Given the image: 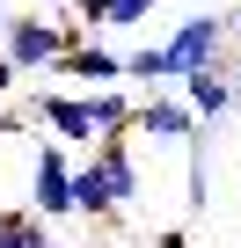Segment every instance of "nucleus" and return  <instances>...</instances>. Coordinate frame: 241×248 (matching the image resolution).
Wrapping results in <instances>:
<instances>
[{
	"label": "nucleus",
	"instance_id": "nucleus-7",
	"mask_svg": "<svg viewBox=\"0 0 241 248\" xmlns=\"http://www.w3.org/2000/svg\"><path fill=\"white\" fill-rule=\"evenodd\" d=\"M37 117L51 124V139H88V146H95V109H88L80 88H73V95H37Z\"/></svg>",
	"mask_w": 241,
	"mask_h": 248
},
{
	"label": "nucleus",
	"instance_id": "nucleus-2",
	"mask_svg": "<svg viewBox=\"0 0 241 248\" xmlns=\"http://www.w3.org/2000/svg\"><path fill=\"white\" fill-rule=\"evenodd\" d=\"M161 51H168V73H176V80H183V73H212V66L226 59V15H183Z\"/></svg>",
	"mask_w": 241,
	"mask_h": 248
},
{
	"label": "nucleus",
	"instance_id": "nucleus-3",
	"mask_svg": "<svg viewBox=\"0 0 241 248\" xmlns=\"http://www.w3.org/2000/svg\"><path fill=\"white\" fill-rule=\"evenodd\" d=\"M66 183H73V161H66L59 139H44V146L30 154V212H37V219H66V212H73V204H66Z\"/></svg>",
	"mask_w": 241,
	"mask_h": 248
},
{
	"label": "nucleus",
	"instance_id": "nucleus-1",
	"mask_svg": "<svg viewBox=\"0 0 241 248\" xmlns=\"http://www.w3.org/2000/svg\"><path fill=\"white\" fill-rule=\"evenodd\" d=\"M73 44H80V22H51V15H8L0 22V59L15 73H51Z\"/></svg>",
	"mask_w": 241,
	"mask_h": 248
},
{
	"label": "nucleus",
	"instance_id": "nucleus-10",
	"mask_svg": "<svg viewBox=\"0 0 241 248\" xmlns=\"http://www.w3.org/2000/svg\"><path fill=\"white\" fill-rule=\"evenodd\" d=\"M0 248H51V233L30 204H15V212H0Z\"/></svg>",
	"mask_w": 241,
	"mask_h": 248
},
{
	"label": "nucleus",
	"instance_id": "nucleus-13",
	"mask_svg": "<svg viewBox=\"0 0 241 248\" xmlns=\"http://www.w3.org/2000/svg\"><path fill=\"white\" fill-rule=\"evenodd\" d=\"M73 15H88V30H102V15H110V0H73Z\"/></svg>",
	"mask_w": 241,
	"mask_h": 248
},
{
	"label": "nucleus",
	"instance_id": "nucleus-16",
	"mask_svg": "<svg viewBox=\"0 0 241 248\" xmlns=\"http://www.w3.org/2000/svg\"><path fill=\"white\" fill-rule=\"evenodd\" d=\"M0 139H15V109H0Z\"/></svg>",
	"mask_w": 241,
	"mask_h": 248
},
{
	"label": "nucleus",
	"instance_id": "nucleus-14",
	"mask_svg": "<svg viewBox=\"0 0 241 248\" xmlns=\"http://www.w3.org/2000/svg\"><path fill=\"white\" fill-rule=\"evenodd\" d=\"M226 95H234V109H241V59H234V73H226Z\"/></svg>",
	"mask_w": 241,
	"mask_h": 248
},
{
	"label": "nucleus",
	"instance_id": "nucleus-9",
	"mask_svg": "<svg viewBox=\"0 0 241 248\" xmlns=\"http://www.w3.org/2000/svg\"><path fill=\"white\" fill-rule=\"evenodd\" d=\"M66 204L80 212V219H110L117 204H110V190H102V168L95 161H73V183H66Z\"/></svg>",
	"mask_w": 241,
	"mask_h": 248
},
{
	"label": "nucleus",
	"instance_id": "nucleus-8",
	"mask_svg": "<svg viewBox=\"0 0 241 248\" xmlns=\"http://www.w3.org/2000/svg\"><path fill=\"white\" fill-rule=\"evenodd\" d=\"M176 88H183V109H190V117H219V109H234V95H226V73H219V66H212V73H183Z\"/></svg>",
	"mask_w": 241,
	"mask_h": 248
},
{
	"label": "nucleus",
	"instance_id": "nucleus-15",
	"mask_svg": "<svg viewBox=\"0 0 241 248\" xmlns=\"http://www.w3.org/2000/svg\"><path fill=\"white\" fill-rule=\"evenodd\" d=\"M8 88H15V66H8V59H0V102H8Z\"/></svg>",
	"mask_w": 241,
	"mask_h": 248
},
{
	"label": "nucleus",
	"instance_id": "nucleus-12",
	"mask_svg": "<svg viewBox=\"0 0 241 248\" xmlns=\"http://www.w3.org/2000/svg\"><path fill=\"white\" fill-rule=\"evenodd\" d=\"M146 15H154V0H110L102 30H146Z\"/></svg>",
	"mask_w": 241,
	"mask_h": 248
},
{
	"label": "nucleus",
	"instance_id": "nucleus-6",
	"mask_svg": "<svg viewBox=\"0 0 241 248\" xmlns=\"http://www.w3.org/2000/svg\"><path fill=\"white\" fill-rule=\"evenodd\" d=\"M88 161L102 168V190H110V204H132V197H139V161H132V139H102Z\"/></svg>",
	"mask_w": 241,
	"mask_h": 248
},
{
	"label": "nucleus",
	"instance_id": "nucleus-4",
	"mask_svg": "<svg viewBox=\"0 0 241 248\" xmlns=\"http://www.w3.org/2000/svg\"><path fill=\"white\" fill-rule=\"evenodd\" d=\"M132 139H146V146H190V139H197V117H190L176 95H139Z\"/></svg>",
	"mask_w": 241,
	"mask_h": 248
},
{
	"label": "nucleus",
	"instance_id": "nucleus-11",
	"mask_svg": "<svg viewBox=\"0 0 241 248\" xmlns=\"http://www.w3.org/2000/svg\"><path fill=\"white\" fill-rule=\"evenodd\" d=\"M125 80H146V95H161L176 73H168V51L161 44H139V51H125Z\"/></svg>",
	"mask_w": 241,
	"mask_h": 248
},
{
	"label": "nucleus",
	"instance_id": "nucleus-17",
	"mask_svg": "<svg viewBox=\"0 0 241 248\" xmlns=\"http://www.w3.org/2000/svg\"><path fill=\"white\" fill-rule=\"evenodd\" d=\"M0 22H8V0H0Z\"/></svg>",
	"mask_w": 241,
	"mask_h": 248
},
{
	"label": "nucleus",
	"instance_id": "nucleus-5",
	"mask_svg": "<svg viewBox=\"0 0 241 248\" xmlns=\"http://www.w3.org/2000/svg\"><path fill=\"white\" fill-rule=\"evenodd\" d=\"M51 73H66V80H80V95H102V88H117L125 80V51H110V44H95V37H80Z\"/></svg>",
	"mask_w": 241,
	"mask_h": 248
}]
</instances>
